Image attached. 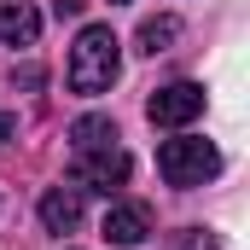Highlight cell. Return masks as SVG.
Returning <instances> with one entry per match:
<instances>
[{
    "label": "cell",
    "mask_w": 250,
    "mask_h": 250,
    "mask_svg": "<svg viewBox=\"0 0 250 250\" xmlns=\"http://www.w3.org/2000/svg\"><path fill=\"white\" fill-rule=\"evenodd\" d=\"M41 12L29 0H0V47H35Z\"/></svg>",
    "instance_id": "cell-6"
},
{
    "label": "cell",
    "mask_w": 250,
    "mask_h": 250,
    "mask_svg": "<svg viewBox=\"0 0 250 250\" xmlns=\"http://www.w3.org/2000/svg\"><path fill=\"white\" fill-rule=\"evenodd\" d=\"M175 35H181V18H175V12L146 18V23H140V53H151V59H157V53H169V47H175Z\"/></svg>",
    "instance_id": "cell-9"
},
{
    "label": "cell",
    "mask_w": 250,
    "mask_h": 250,
    "mask_svg": "<svg viewBox=\"0 0 250 250\" xmlns=\"http://www.w3.org/2000/svg\"><path fill=\"white\" fill-rule=\"evenodd\" d=\"M128 175H134V163H128L123 146L76 157V187H87V192H117V187H128Z\"/></svg>",
    "instance_id": "cell-4"
},
{
    "label": "cell",
    "mask_w": 250,
    "mask_h": 250,
    "mask_svg": "<svg viewBox=\"0 0 250 250\" xmlns=\"http://www.w3.org/2000/svg\"><path fill=\"white\" fill-rule=\"evenodd\" d=\"M157 175L169 181V187H204V181H215L221 175V151L209 146V140H192V134H175V140H163L157 146Z\"/></svg>",
    "instance_id": "cell-2"
},
{
    "label": "cell",
    "mask_w": 250,
    "mask_h": 250,
    "mask_svg": "<svg viewBox=\"0 0 250 250\" xmlns=\"http://www.w3.org/2000/svg\"><path fill=\"white\" fill-rule=\"evenodd\" d=\"M12 134H18V117H12V111H0V146H6Z\"/></svg>",
    "instance_id": "cell-11"
},
{
    "label": "cell",
    "mask_w": 250,
    "mask_h": 250,
    "mask_svg": "<svg viewBox=\"0 0 250 250\" xmlns=\"http://www.w3.org/2000/svg\"><path fill=\"white\" fill-rule=\"evenodd\" d=\"M146 117L157 128H187L204 117V87L198 82H169V87H157L151 99H146Z\"/></svg>",
    "instance_id": "cell-3"
},
{
    "label": "cell",
    "mask_w": 250,
    "mask_h": 250,
    "mask_svg": "<svg viewBox=\"0 0 250 250\" xmlns=\"http://www.w3.org/2000/svg\"><path fill=\"white\" fill-rule=\"evenodd\" d=\"M117 140H123V134H117V123H111V117H99V111L70 123V151H76V157H82V151H111Z\"/></svg>",
    "instance_id": "cell-8"
},
{
    "label": "cell",
    "mask_w": 250,
    "mask_h": 250,
    "mask_svg": "<svg viewBox=\"0 0 250 250\" xmlns=\"http://www.w3.org/2000/svg\"><path fill=\"white\" fill-rule=\"evenodd\" d=\"M151 233V209L146 204H111L105 209V239L111 245H140Z\"/></svg>",
    "instance_id": "cell-7"
},
{
    "label": "cell",
    "mask_w": 250,
    "mask_h": 250,
    "mask_svg": "<svg viewBox=\"0 0 250 250\" xmlns=\"http://www.w3.org/2000/svg\"><path fill=\"white\" fill-rule=\"evenodd\" d=\"M82 6H87V0H53V12H59V18H82Z\"/></svg>",
    "instance_id": "cell-10"
},
{
    "label": "cell",
    "mask_w": 250,
    "mask_h": 250,
    "mask_svg": "<svg viewBox=\"0 0 250 250\" xmlns=\"http://www.w3.org/2000/svg\"><path fill=\"white\" fill-rule=\"evenodd\" d=\"M41 227L47 233H76L82 227V187H47L41 192Z\"/></svg>",
    "instance_id": "cell-5"
},
{
    "label": "cell",
    "mask_w": 250,
    "mask_h": 250,
    "mask_svg": "<svg viewBox=\"0 0 250 250\" xmlns=\"http://www.w3.org/2000/svg\"><path fill=\"white\" fill-rule=\"evenodd\" d=\"M117 70H123V41H117V29H111V23H82V35H76V47H70V64H64L70 93L99 99V93H111Z\"/></svg>",
    "instance_id": "cell-1"
}]
</instances>
